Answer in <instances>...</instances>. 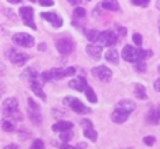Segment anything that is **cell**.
I'll list each match as a JSON object with an SVG mask.
<instances>
[{
    "mask_svg": "<svg viewBox=\"0 0 160 149\" xmlns=\"http://www.w3.org/2000/svg\"><path fill=\"white\" fill-rule=\"evenodd\" d=\"M84 94H86V98L88 99L91 103H97V102H98V98H97V95H95L94 90H92V88H91L90 86H87V87H86V90H84Z\"/></svg>",
    "mask_w": 160,
    "mask_h": 149,
    "instance_id": "d4e9b609",
    "label": "cell"
},
{
    "mask_svg": "<svg viewBox=\"0 0 160 149\" xmlns=\"http://www.w3.org/2000/svg\"><path fill=\"white\" fill-rule=\"evenodd\" d=\"M151 0H132V3H133L134 6H140V7H148Z\"/></svg>",
    "mask_w": 160,
    "mask_h": 149,
    "instance_id": "1f68e13d",
    "label": "cell"
},
{
    "mask_svg": "<svg viewBox=\"0 0 160 149\" xmlns=\"http://www.w3.org/2000/svg\"><path fill=\"white\" fill-rule=\"evenodd\" d=\"M153 56L152 50H144V49H136V47L126 45L121 52V57L128 62H137V61H144L145 58H149Z\"/></svg>",
    "mask_w": 160,
    "mask_h": 149,
    "instance_id": "6da1fadb",
    "label": "cell"
},
{
    "mask_svg": "<svg viewBox=\"0 0 160 149\" xmlns=\"http://www.w3.org/2000/svg\"><path fill=\"white\" fill-rule=\"evenodd\" d=\"M38 2H39V4L43 6V7H52L54 4L53 0H38Z\"/></svg>",
    "mask_w": 160,
    "mask_h": 149,
    "instance_id": "d590c367",
    "label": "cell"
},
{
    "mask_svg": "<svg viewBox=\"0 0 160 149\" xmlns=\"http://www.w3.org/2000/svg\"><path fill=\"white\" fill-rule=\"evenodd\" d=\"M52 72V77L53 80H61L67 76H73L76 73V69L73 67H68V68H53L50 69Z\"/></svg>",
    "mask_w": 160,
    "mask_h": 149,
    "instance_id": "9c48e42d",
    "label": "cell"
},
{
    "mask_svg": "<svg viewBox=\"0 0 160 149\" xmlns=\"http://www.w3.org/2000/svg\"><path fill=\"white\" fill-rule=\"evenodd\" d=\"M117 30H118V33L121 35H126V29H125V27H121V26L117 25Z\"/></svg>",
    "mask_w": 160,
    "mask_h": 149,
    "instance_id": "f35d334b",
    "label": "cell"
},
{
    "mask_svg": "<svg viewBox=\"0 0 160 149\" xmlns=\"http://www.w3.org/2000/svg\"><path fill=\"white\" fill-rule=\"evenodd\" d=\"M31 91H33V92H34V95H37L38 98H41L42 100H46V94L43 92L41 83H38V82H37V79L31 82Z\"/></svg>",
    "mask_w": 160,
    "mask_h": 149,
    "instance_id": "ac0fdd59",
    "label": "cell"
},
{
    "mask_svg": "<svg viewBox=\"0 0 160 149\" xmlns=\"http://www.w3.org/2000/svg\"><path fill=\"white\" fill-rule=\"evenodd\" d=\"M133 42H134V45H136V46L142 45V35H141V34H138V33L133 34Z\"/></svg>",
    "mask_w": 160,
    "mask_h": 149,
    "instance_id": "4dcf8cb0",
    "label": "cell"
},
{
    "mask_svg": "<svg viewBox=\"0 0 160 149\" xmlns=\"http://www.w3.org/2000/svg\"><path fill=\"white\" fill-rule=\"evenodd\" d=\"M101 7L105 10H109V11H119L118 0H103Z\"/></svg>",
    "mask_w": 160,
    "mask_h": 149,
    "instance_id": "44dd1931",
    "label": "cell"
},
{
    "mask_svg": "<svg viewBox=\"0 0 160 149\" xmlns=\"http://www.w3.org/2000/svg\"><path fill=\"white\" fill-rule=\"evenodd\" d=\"M159 72H160V67H159Z\"/></svg>",
    "mask_w": 160,
    "mask_h": 149,
    "instance_id": "681fc988",
    "label": "cell"
},
{
    "mask_svg": "<svg viewBox=\"0 0 160 149\" xmlns=\"http://www.w3.org/2000/svg\"><path fill=\"white\" fill-rule=\"evenodd\" d=\"M2 127L4 132H14L15 127H17V125H15L14 121H10V119H4L2 123Z\"/></svg>",
    "mask_w": 160,
    "mask_h": 149,
    "instance_id": "484cf974",
    "label": "cell"
},
{
    "mask_svg": "<svg viewBox=\"0 0 160 149\" xmlns=\"http://www.w3.org/2000/svg\"><path fill=\"white\" fill-rule=\"evenodd\" d=\"M92 75L97 79L101 80V82H105V83H109L111 80V77H113V72H111V69H109L106 65H99L97 68H94Z\"/></svg>",
    "mask_w": 160,
    "mask_h": 149,
    "instance_id": "52a82bcc",
    "label": "cell"
},
{
    "mask_svg": "<svg viewBox=\"0 0 160 149\" xmlns=\"http://www.w3.org/2000/svg\"><path fill=\"white\" fill-rule=\"evenodd\" d=\"M117 41H118V37L111 30L102 31L101 35H99V39H98V42L101 43L102 46H113L117 43Z\"/></svg>",
    "mask_w": 160,
    "mask_h": 149,
    "instance_id": "ba28073f",
    "label": "cell"
},
{
    "mask_svg": "<svg viewBox=\"0 0 160 149\" xmlns=\"http://www.w3.org/2000/svg\"><path fill=\"white\" fill-rule=\"evenodd\" d=\"M72 137H73V134H72L71 130H65V132H60V138H61L62 142H68V141L72 140Z\"/></svg>",
    "mask_w": 160,
    "mask_h": 149,
    "instance_id": "83f0119b",
    "label": "cell"
},
{
    "mask_svg": "<svg viewBox=\"0 0 160 149\" xmlns=\"http://www.w3.org/2000/svg\"><path fill=\"white\" fill-rule=\"evenodd\" d=\"M45 148V144H43L42 140H34V142L31 144V149H42Z\"/></svg>",
    "mask_w": 160,
    "mask_h": 149,
    "instance_id": "f546056e",
    "label": "cell"
},
{
    "mask_svg": "<svg viewBox=\"0 0 160 149\" xmlns=\"http://www.w3.org/2000/svg\"><path fill=\"white\" fill-rule=\"evenodd\" d=\"M41 17L45 19V21L50 22L52 25H53L54 27H57V29L62 26V18L56 12H43V14H41Z\"/></svg>",
    "mask_w": 160,
    "mask_h": 149,
    "instance_id": "8fae6325",
    "label": "cell"
},
{
    "mask_svg": "<svg viewBox=\"0 0 160 149\" xmlns=\"http://www.w3.org/2000/svg\"><path fill=\"white\" fill-rule=\"evenodd\" d=\"M68 3L72 6H79L80 3H82V0H68Z\"/></svg>",
    "mask_w": 160,
    "mask_h": 149,
    "instance_id": "60d3db41",
    "label": "cell"
},
{
    "mask_svg": "<svg viewBox=\"0 0 160 149\" xmlns=\"http://www.w3.org/2000/svg\"><path fill=\"white\" fill-rule=\"evenodd\" d=\"M76 148H87V145L84 142H80L79 145H76Z\"/></svg>",
    "mask_w": 160,
    "mask_h": 149,
    "instance_id": "f6af8a7d",
    "label": "cell"
},
{
    "mask_svg": "<svg viewBox=\"0 0 160 149\" xmlns=\"http://www.w3.org/2000/svg\"><path fill=\"white\" fill-rule=\"evenodd\" d=\"M84 137H86V138H88L90 141H92V142H95V141H97L98 133H97V130L94 129V126H92V127L84 129Z\"/></svg>",
    "mask_w": 160,
    "mask_h": 149,
    "instance_id": "cb8c5ba5",
    "label": "cell"
},
{
    "mask_svg": "<svg viewBox=\"0 0 160 149\" xmlns=\"http://www.w3.org/2000/svg\"><path fill=\"white\" fill-rule=\"evenodd\" d=\"M19 12H21L23 23H25L26 26H29L31 30H37V26H35V23H34V10H33V7L23 6V7H21Z\"/></svg>",
    "mask_w": 160,
    "mask_h": 149,
    "instance_id": "5b68a950",
    "label": "cell"
},
{
    "mask_svg": "<svg viewBox=\"0 0 160 149\" xmlns=\"http://www.w3.org/2000/svg\"><path fill=\"white\" fill-rule=\"evenodd\" d=\"M31 2H37V0H31Z\"/></svg>",
    "mask_w": 160,
    "mask_h": 149,
    "instance_id": "c3c4849f",
    "label": "cell"
},
{
    "mask_svg": "<svg viewBox=\"0 0 160 149\" xmlns=\"http://www.w3.org/2000/svg\"><path fill=\"white\" fill-rule=\"evenodd\" d=\"M6 149H18L19 147L18 145H7V147H4Z\"/></svg>",
    "mask_w": 160,
    "mask_h": 149,
    "instance_id": "b9f144b4",
    "label": "cell"
},
{
    "mask_svg": "<svg viewBox=\"0 0 160 149\" xmlns=\"http://www.w3.org/2000/svg\"><path fill=\"white\" fill-rule=\"evenodd\" d=\"M73 127V123L69 122V121H60V122L54 123L52 126V130L53 132H65V130H71Z\"/></svg>",
    "mask_w": 160,
    "mask_h": 149,
    "instance_id": "e0dca14e",
    "label": "cell"
},
{
    "mask_svg": "<svg viewBox=\"0 0 160 149\" xmlns=\"http://www.w3.org/2000/svg\"><path fill=\"white\" fill-rule=\"evenodd\" d=\"M105 57H106V61H107V62L114 64V65H117V64L119 62V54H118V52L115 50V49L107 50Z\"/></svg>",
    "mask_w": 160,
    "mask_h": 149,
    "instance_id": "ffe728a7",
    "label": "cell"
},
{
    "mask_svg": "<svg viewBox=\"0 0 160 149\" xmlns=\"http://www.w3.org/2000/svg\"><path fill=\"white\" fill-rule=\"evenodd\" d=\"M56 47L61 54H71L73 52V42L68 38H61L56 42Z\"/></svg>",
    "mask_w": 160,
    "mask_h": 149,
    "instance_id": "30bf717a",
    "label": "cell"
},
{
    "mask_svg": "<svg viewBox=\"0 0 160 149\" xmlns=\"http://www.w3.org/2000/svg\"><path fill=\"white\" fill-rule=\"evenodd\" d=\"M27 100H29V106H30V108H33V110H38V108H39V106L34 102V99H33V98H29Z\"/></svg>",
    "mask_w": 160,
    "mask_h": 149,
    "instance_id": "74e56055",
    "label": "cell"
},
{
    "mask_svg": "<svg viewBox=\"0 0 160 149\" xmlns=\"http://www.w3.org/2000/svg\"><path fill=\"white\" fill-rule=\"evenodd\" d=\"M29 118L31 119V122H34L35 125H41V122H42L41 114H39L37 110H33V108H30V111H29Z\"/></svg>",
    "mask_w": 160,
    "mask_h": 149,
    "instance_id": "603a6c76",
    "label": "cell"
},
{
    "mask_svg": "<svg viewBox=\"0 0 160 149\" xmlns=\"http://www.w3.org/2000/svg\"><path fill=\"white\" fill-rule=\"evenodd\" d=\"M61 148H62V149H65V148L71 149V148H73V147H71V145H61Z\"/></svg>",
    "mask_w": 160,
    "mask_h": 149,
    "instance_id": "bcb514c9",
    "label": "cell"
},
{
    "mask_svg": "<svg viewBox=\"0 0 160 149\" xmlns=\"http://www.w3.org/2000/svg\"><path fill=\"white\" fill-rule=\"evenodd\" d=\"M73 15L76 18H84L86 17V10L83 7H76L73 11Z\"/></svg>",
    "mask_w": 160,
    "mask_h": 149,
    "instance_id": "f1b7e54d",
    "label": "cell"
},
{
    "mask_svg": "<svg viewBox=\"0 0 160 149\" xmlns=\"http://www.w3.org/2000/svg\"><path fill=\"white\" fill-rule=\"evenodd\" d=\"M12 42L18 46L23 47H33L35 43V39L33 35L27 34V33H17L12 35Z\"/></svg>",
    "mask_w": 160,
    "mask_h": 149,
    "instance_id": "277c9868",
    "label": "cell"
},
{
    "mask_svg": "<svg viewBox=\"0 0 160 149\" xmlns=\"http://www.w3.org/2000/svg\"><path fill=\"white\" fill-rule=\"evenodd\" d=\"M7 57H8L11 62L18 67H23L27 62V60H29V56L22 53V52H18L17 49H10L7 52Z\"/></svg>",
    "mask_w": 160,
    "mask_h": 149,
    "instance_id": "8992f818",
    "label": "cell"
},
{
    "mask_svg": "<svg viewBox=\"0 0 160 149\" xmlns=\"http://www.w3.org/2000/svg\"><path fill=\"white\" fill-rule=\"evenodd\" d=\"M68 86H69V88H72V90L82 92L86 90V87L88 86V84H87V80L84 77H78V79H72L71 82L68 83Z\"/></svg>",
    "mask_w": 160,
    "mask_h": 149,
    "instance_id": "7c38bea8",
    "label": "cell"
},
{
    "mask_svg": "<svg viewBox=\"0 0 160 149\" xmlns=\"http://www.w3.org/2000/svg\"><path fill=\"white\" fill-rule=\"evenodd\" d=\"M87 2H91V0H87Z\"/></svg>",
    "mask_w": 160,
    "mask_h": 149,
    "instance_id": "f907efd6",
    "label": "cell"
},
{
    "mask_svg": "<svg viewBox=\"0 0 160 149\" xmlns=\"http://www.w3.org/2000/svg\"><path fill=\"white\" fill-rule=\"evenodd\" d=\"M155 141L156 138L153 136H147V137H144V144H147L148 147H152V145L155 144Z\"/></svg>",
    "mask_w": 160,
    "mask_h": 149,
    "instance_id": "d6a6232c",
    "label": "cell"
},
{
    "mask_svg": "<svg viewBox=\"0 0 160 149\" xmlns=\"http://www.w3.org/2000/svg\"><path fill=\"white\" fill-rule=\"evenodd\" d=\"M136 71L137 72H145L147 71V65L144 64V61H137L136 62Z\"/></svg>",
    "mask_w": 160,
    "mask_h": 149,
    "instance_id": "836d02e7",
    "label": "cell"
},
{
    "mask_svg": "<svg viewBox=\"0 0 160 149\" xmlns=\"http://www.w3.org/2000/svg\"><path fill=\"white\" fill-rule=\"evenodd\" d=\"M37 75H38V72L34 69V68H26L25 71L21 73V79L22 80H25V82H33V80L37 79Z\"/></svg>",
    "mask_w": 160,
    "mask_h": 149,
    "instance_id": "2e32d148",
    "label": "cell"
},
{
    "mask_svg": "<svg viewBox=\"0 0 160 149\" xmlns=\"http://www.w3.org/2000/svg\"><path fill=\"white\" fill-rule=\"evenodd\" d=\"M86 53L90 56L92 60H99L102 54V45H88L86 47Z\"/></svg>",
    "mask_w": 160,
    "mask_h": 149,
    "instance_id": "5bb4252c",
    "label": "cell"
},
{
    "mask_svg": "<svg viewBox=\"0 0 160 149\" xmlns=\"http://www.w3.org/2000/svg\"><path fill=\"white\" fill-rule=\"evenodd\" d=\"M156 7H158V10H160V0H158V2H156Z\"/></svg>",
    "mask_w": 160,
    "mask_h": 149,
    "instance_id": "7dc6e473",
    "label": "cell"
},
{
    "mask_svg": "<svg viewBox=\"0 0 160 149\" xmlns=\"http://www.w3.org/2000/svg\"><path fill=\"white\" fill-rule=\"evenodd\" d=\"M64 104L69 106L76 114H88V112H91V108H88L86 104H83L79 99L73 98V96H67L64 99Z\"/></svg>",
    "mask_w": 160,
    "mask_h": 149,
    "instance_id": "7a4b0ae2",
    "label": "cell"
},
{
    "mask_svg": "<svg viewBox=\"0 0 160 149\" xmlns=\"http://www.w3.org/2000/svg\"><path fill=\"white\" fill-rule=\"evenodd\" d=\"M19 104L18 100L15 98H7L4 102H3V112H4L6 117H15L21 118V114H19Z\"/></svg>",
    "mask_w": 160,
    "mask_h": 149,
    "instance_id": "3957f363",
    "label": "cell"
},
{
    "mask_svg": "<svg viewBox=\"0 0 160 149\" xmlns=\"http://www.w3.org/2000/svg\"><path fill=\"white\" fill-rule=\"evenodd\" d=\"M99 35H101V33H99L98 30H88L87 31V38H88L91 42H98Z\"/></svg>",
    "mask_w": 160,
    "mask_h": 149,
    "instance_id": "4316f807",
    "label": "cell"
},
{
    "mask_svg": "<svg viewBox=\"0 0 160 149\" xmlns=\"http://www.w3.org/2000/svg\"><path fill=\"white\" fill-rule=\"evenodd\" d=\"M38 49L41 50V52H42V50H46V43H41V45L38 46Z\"/></svg>",
    "mask_w": 160,
    "mask_h": 149,
    "instance_id": "7bdbcfd3",
    "label": "cell"
},
{
    "mask_svg": "<svg viewBox=\"0 0 160 149\" xmlns=\"http://www.w3.org/2000/svg\"><path fill=\"white\" fill-rule=\"evenodd\" d=\"M153 87H155L156 91L160 92V79H158V80H156V82L153 83Z\"/></svg>",
    "mask_w": 160,
    "mask_h": 149,
    "instance_id": "ab89813d",
    "label": "cell"
},
{
    "mask_svg": "<svg viewBox=\"0 0 160 149\" xmlns=\"http://www.w3.org/2000/svg\"><path fill=\"white\" fill-rule=\"evenodd\" d=\"M8 3H12V4H17V3H21L22 0H7Z\"/></svg>",
    "mask_w": 160,
    "mask_h": 149,
    "instance_id": "ee69618b",
    "label": "cell"
},
{
    "mask_svg": "<svg viewBox=\"0 0 160 149\" xmlns=\"http://www.w3.org/2000/svg\"><path fill=\"white\" fill-rule=\"evenodd\" d=\"M147 122L151 125H158L160 122V111L156 110V108H152V110L148 111Z\"/></svg>",
    "mask_w": 160,
    "mask_h": 149,
    "instance_id": "d6986e66",
    "label": "cell"
},
{
    "mask_svg": "<svg viewBox=\"0 0 160 149\" xmlns=\"http://www.w3.org/2000/svg\"><path fill=\"white\" fill-rule=\"evenodd\" d=\"M83 129H87V127H92V122H91L90 119H83L82 122H80Z\"/></svg>",
    "mask_w": 160,
    "mask_h": 149,
    "instance_id": "8d00e7d4",
    "label": "cell"
},
{
    "mask_svg": "<svg viewBox=\"0 0 160 149\" xmlns=\"http://www.w3.org/2000/svg\"><path fill=\"white\" fill-rule=\"evenodd\" d=\"M41 76H42V82H49V80H53V77H52V72H50V71L43 72Z\"/></svg>",
    "mask_w": 160,
    "mask_h": 149,
    "instance_id": "e575fe53",
    "label": "cell"
},
{
    "mask_svg": "<svg viewBox=\"0 0 160 149\" xmlns=\"http://www.w3.org/2000/svg\"><path fill=\"white\" fill-rule=\"evenodd\" d=\"M129 112H125L122 110H118V108H115L113 111V114H111V119H113L114 123H123L125 121L129 118Z\"/></svg>",
    "mask_w": 160,
    "mask_h": 149,
    "instance_id": "9a60e30c",
    "label": "cell"
},
{
    "mask_svg": "<svg viewBox=\"0 0 160 149\" xmlns=\"http://www.w3.org/2000/svg\"><path fill=\"white\" fill-rule=\"evenodd\" d=\"M115 108H118V110H122V111H125V112H129V114H132V112L136 110V103L133 102V100L123 99V100H121V102L117 103Z\"/></svg>",
    "mask_w": 160,
    "mask_h": 149,
    "instance_id": "4fadbf2b",
    "label": "cell"
},
{
    "mask_svg": "<svg viewBox=\"0 0 160 149\" xmlns=\"http://www.w3.org/2000/svg\"><path fill=\"white\" fill-rule=\"evenodd\" d=\"M134 95H136V98L137 99H147L148 98V95H147V91H145V87L142 86V84H134Z\"/></svg>",
    "mask_w": 160,
    "mask_h": 149,
    "instance_id": "7402d4cb",
    "label": "cell"
}]
</instances>
